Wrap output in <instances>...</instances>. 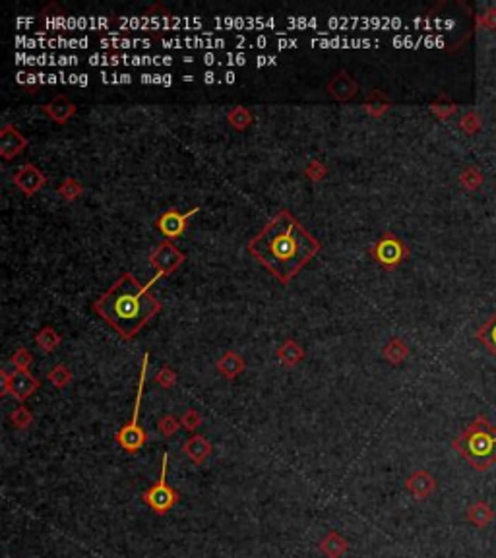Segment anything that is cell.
Returning a JSON list of instances; mask_svg holds the SVG:
<instances>
[{
	"label": "cell",
	"mask_w": 496,
	"mask_h": 558,
	"mask_svg": "<svg viewBox=\"0 0 496 558\" xmlns=\"http://www.w3.org/2000/svg\"><path fill=\"white\" fill-rule=\"evenodd\" d=\"M382 355L384 359L388 362H391V364H401V362L409 357V348H407V343L403 340L394 338V340H390L386 345H384Z\"/></svg>",
	"instance_id": "25"
},
{
	"label": "cell",
	"mask_w": 496,
	"mask_h": 558,
	"mask_svg": "<svg viewBox=\"0 0 496 558\" xmlns=\"http://www.w3.org/2000/svg\"><path fill=\"white\" fill-rule=\"evenodd\" d=\"M35 343H37V348L41 349V351L51 353V351H54V349L59 348V343H61V336L54 332V328H51V326H45V328H41V330L35 333Z\"/></svg>",
	"instance_id": "30"
},
{
	"label": "cell",
	"mask_w": 496,
	"mask_h": 558,
	"mask_svg": "<svg viewBox=\"0 0 496 558\" xmlns=\"http://www.w3.org/2000/svg\"><path fill=\"white\" fill-rule=\"evenodd\" d=\"M227 121H229V124H231L235 130H244L252 124V113L248 111L247 107L237 105L229 111Z\"/></svg>",
	"instance_id": "31"
},
{
	"label": "cell",
	"mask_w": 496,
	"mask_h": 558,
	"mask_svg": "<svg viewBox=\"0 0 496 558\" xmlns=\"http://www.w3.org/2000/svg\"><path fill=\"white\" fill-rule=\"evenodd\" d=\"M475 338L481 341L483 345L496 357V312L477 330Z\"/></svg>",
	"instance_id": "27"
},
{
	"label": "cell",
	"mask_w": 496,
	"mask_h": 558,
	"mask_svg": "<svg viewBox=\"0 0 496 558\" xmlns=\"http://www.w3.org/2000/svg\"><path fill=\"white\" fill-rule=\"evenodd\" d=\"M181 422L187 430H196L200 425H202V415H200L196 409H187L184 415L181 417Z\"/></svg>",
	"instance_id": "41"
},
{
	"label": "cell",
	"mask_w": 496,
	"mask_h": 558,
	"mask_svg": "<svg viewBox=\"0 0 496 558\" xmlns=\"http://www.w3.org/2000/svg\"><path fill=\"white\" fill-rule=\"evenodd\" d=\"M235 78H237V76H235V72H231V70H227L225 74H223V82H225V83H233Z\"/></svg>",
	"instance_id": "50"
},
{
	"label": "cell",
	"mask_w": 496,
	"mask_h": 558,
	"mask_svg": "<svg viewBox=\"0 0 496 558\" xmlns=\"http://www.w3.org/2000/svg\"><path fill=\"white\" fill-rule=\"evenodd\" d=\"M215 23L221 28H237V30H260V28H276L278 20L264 16H221L215 18Z\"/></svg>",
	"instance_id": "12"
},
{
	"label": "cell",
	"mask_w": 496,
	"mask_h": 558,
	"mask_svg": "<svg viewBox=\"0 0 496 558\" xmlns=\"http://www.w3.org/2000/svg\"><path fill=\"white\" fill-rule=\"evenodd\" d=\"M14 182L18 189L22 190L23 194H35L47 184V177L41 173V169L33 165V163H23L14 174Z\"/></svg>",
	"instance_id": "11"
},
{
	"label": "cell",
	"mask_w": 496,
	"mask_h": 558,
	"mask_svg": "<svg viewBox=\"0 0 496 558\" xmlns=\"http://www.w3.org/2000/svg\"><path fill=\"white\" fill-rule=\"evenodd\" d=\"M99 45L105 47V49H132V47H143V49H148V47L153 45V39H130L117 35V37L111 39L103 37L99 41Z\"/></svg>",
	"instance_id": "26"
},
{
	"label": "cell",
	"mask_w": 496,
	"mask_h": 558,
	"mask_svg": "<svg viewBox=\"0 0 496 558\" xmlns=\"http://www.w3.org/2000/svg\"><path fill=\"white\" fill-rule=\"evenodd\" d=\"M10 362L14 364L16 370H30V364L33 362V355H31L25 348H20L16 349V353L12 355Z\"/></svg>",
	"instance_id": "39"
},
{
	"label": "cell",
	"mask_w": 496,
	"mask_h": 558,
	"mask_svg": "<svg viewBox=\"0 0 496 558\" xmlns=\"http://www.w3.org/2000/svg\"><path fill=\"white\" fill-rule=\"evenodd\" d=\"M49 380L53 382V386L57 388H66L70 382H72V372L68 369L66 364H54L51 372H49Z\"/></svg>",
	"instance_id": "33"
},
{
	"label": "cell",
	"mask_w": 496,
	"mask_h": 558,
	"mask_svg": "<svg viewBox=\"0 0 496 558\" xmlns=\"http://www.w3.org/2000/svg\"><path fill=\"white\" fill-rule=\"evenodd\" d=\"M287 22L295 28H312V30H318V25H320L318 18H289Z\"/></svg>",
	"instance_id": "45"
},
{
	"label": "cell",
	"mask_w": 496,
	"mask_h": 558,
	"mask_svg": "<svg viewBox=\"0 0 496 558\" xmlns=\"http://www.w3.org/2000/svg\"><path fill=\"white\" fill-rule=\"evenodd\" d=\"M451 446L475 471L483 473L496 463V427L487 417L479 415L454 438Z\"/></svg>",
	"instance_id": "3"
},
{
	"label": "cell",
	"mask_w": 496,
	"mask_h": 558,
	"mask_svg": "<svg viewBox=\"0 0 496 558\" xmlns=\"http://www.w3.org/2000/svg\"><path fill=\"white\" fill-rule=\"evenodd\" d=\"M307 174H309V179H312V181H322L324 177H326V165H324L322 161H318V159H312L309 165H307Z\"/></svg>",
	"instance_id": "43"
},
{
	"label": "cell",
	"mask_w": 496,
	"mask_h": 558,
	"mask_svg": "<svg viewBox=\"0 0 496 558\" xmlns=\"http://www.w3.org/2000/svg\"><path fill=\"white\" fill-rule=\"evenodd\" d=\"M122 28L128 30H142V31H179L182 28L194 30L202 25V20L196 16H173L169 10L161 4H153L150 10H146L142 16H124L119 20Z\"/></svg>",
	"instance_id": "4"
},
{
	"label": "cell",
	"mask_w": 496,
	"mask_h": 558,
	"mask_svg": "<svg viewBox=\"0 0 496 558\" xmlns=\"http://www.w3.org/2000/svg\"><path fill=\"white\" fill-rule=\"evenodd\" d=\"M148 364H150V353H146L142 357V369H140V382H138V392H136V401H134V411L130 421L117 432V442L121 446L122 450L128 453H136L138 450H142L143 444L148 442V434L146 430L140 427V405H142V396L143 388H146V378H148Z\"/></svg>",
	"instance_id": "5"
},
{
	"label": "cell",
	"mask_w": 496,
	"mask_h": 558,
	"mask_svg": "<svg viewBox=\"0 0 496 558\" xmlns=\"http://www.w3.org/2000/svg\"><path fill=\"white\" fill-rule=\"evenodd\" d=\"M43 111H45L53 121L61 122L62 124V122H66L70 117H74L76 105L66 97V95H57V97H53L51 103H47V105L43 107Z\"/></svg>",
	"instance_id": "19"
},
{
	"label": "cell",
	"mask_w": 496,
	"mask_h": 558,
	"mask_svg": "<svg viewBox=\"0 0 496 558\" xmlns=\"http://www.w3.org/2000/svg\"><path fill=\"white\" fill-rule=\"evenodd\" d=\"M459 129L463 130L467 136L477 134L481 130V117H479V113L477 111H469V113L463 114L461 121H459Z\"/></svg>",
	"instance_id": "34"
},
{
	"label": "cell",
	"mask_w": 496,
	"mask_h": 558,
	"mask_svg": "<svg viewBox=\"0 0 496 558\" xmlns=\"http://www.w3.org/2000/svg\"><path fill=\"white\" fill-rule=\"evenodd\" d=\"M82 184H80V181L78 179H74V177H66L64 179V182H62V186L59 189V194H61L64 200H76V198L82 194Z\"/></svg>",
	"instance_id": "35"
},
{
	"label": "cell",
	"mask_w": 496,
	"mask_h": 558,
	"mask_svg": "<svg viewBox=\"0 0 496 558\" xmlns=\"http://www.w3.org/2000/svg\"><path fill=\"white\" fill-rule=\"evenodd\" d=\"M279 49H289V47H297V39H279Z\"/></svg>",
	"instance_id": "48"
},
{
	"label": "cell",
	"mask_w": 496,
	"mask_h": 558,
	"mask_svg": "<svg viewBox=\"0 0 496 558\" xmlns=\"http://www.w3.org/2000/svg\"><path fill=\"white\" fill-rule=\"evenodd\" d=\"M466 518L469 523H473L475 528L485 529L489 528L490 523L495 521L496 514L492 510V506H489L485 500H477L473 504L467 508Z\"/></svg>",
	"instance_id": "18"
},
{
	"label": "cell",
	"mask_w": 496,
	"mask_h": 558,
	"mask_svg": "<svg viewBox=\"0 0 496 558\" xmlns=\"http://www.w3.org/2000/svg\"><path fill=\"white\" fill-rule=\"evenodd\" d=\"M459 184L466 190H477L483 184V174L477 167H467L459 174Z\"/></svg>",
	"instance_id": "32"
},
{
	"label": "cell",
	"mask_w": 496,
	"mask_h": 558,
	"mask_svg": "<svg viewBox=\"0 0 496 558\" xmlns=\"http://www.w3.org/2000/svg\"><path fill=\"white\" fill-rule=\"evenodd\" d=\"M218 370L227 380H233L244 370V359L239 353H235V351H227V353L219 357Z\"/></svg>",
	"instance_id": "22"
},
{
	"label": "cell",
	"mask_w": 496,
	"mask_h": 558,
	"mask_svg": "<svg viewBox=\"0 0 496 558\" xmlns=\"http://www.w3.org/2000/svg\"><path fill=\"white\" fill-rule=\"evenodd\" d=\"M28 140L14 124H4L0 130V155L4 159H12L20 151L25 150Z\"/></svg>",
	"instance_id": "13"
},
{
	"label": "cell",
	"mask_w": 496,
	"mask_h": 558,
	"mask_svg": "<svg viewBox=\"0 0 496 558\" xmlns=\"http://www.w3.org/2000/svg\"><path fill=\"white\" fill-rule=\"evenodd\" d=\"M140 82L143 83H161V85H171L173 83V76L169 74H142Z\"/></svg>",
	"instance_id": "44"
},
{
	"label": "cell",
	"mask_w": 496,
	"mask_h": 558,
	"mask_svg": "<svg viewBox=\"0 0 496 558\" xmlns=\"http://www.w3.org/2000/svg\"><path fill=\"white\" fill-rule=\"evenodd\" d=\"M150 262L158 270V278H161V275L173 273L184 262V254L171 241H163L151 252Z\"/></svg>",
	"instance_id": "9"
},
{
	"label": "cell",
	"mask_w": 496,
	"mask_h": 558,
	"mask_svg": "<svg viewBox=\"0 0 496 558\" xmlns=\"http://www.w3.org/2000/svg\"><path fill=\"white\" fill-rule=\"evenodd\" d=\"M16 59L18 61H22V64H41V66H45V64H49V66H68V64H78V57H66V54H62V57H54V54H23V53H18L16 54Z\"/></svg>",
	"instance_id": "20"
},
{
	"label": "cell",
	"mask_w": 496,
	"mask_h": 558,
	"mask_svg": "<svg viewBox=\"0 0 496 558\" xmlns=\"http://www.w3.org/2000/svg\"><path fill=\"white\" fill-rule=\"evenodd\" d=\"M278 357L285 367H295L305 359V349L295 340H285L278 348Z\"/></svg>",
	"instance_id": "24"
},
{
	"label": "cell",
	"mask_w": 496,
	"mask_h": 558,
	"mask_svg": "<svg viewBox=\"0 0 496 558\" xmlns=\"http://www.w3.org/2000/svg\"><path fill=\"white\" fill-rule=\"evenodd\" d=\"M359 91V83L355 82V78L347 70H341L333 76L328 83V93L338 101H349L353 99Z\"/></svg>",
	"instance_id": "14"
},
{
	"label": "cell",
	"mask_w": 496,
	"mask_h": 558,
	"mask_svg": "<svg viewBox=\"0 0 496 558\" xmlns=\"http://www.w3.org/2000/svg\"><path fill=\"white\" fill-rule=\"evenodd\" d=\"M198 210L200 208H192L190 211H187V213H181L179 210H167L165 213H161L158 218V229L161 231V233L165 235L167 241H171V239H177V237H181L182 233H184V229H187V223H188V218L190 215H194V213H198Z\"/></svg>",
	"instance_id": "10"
},
{
	"label": "cell",
	"mask_w": 496,
	"mask_h": 558,
	"mask_svg": "<svg viewBox=\"0 0 496 558\" xmlns=\"http://www.w3.org/2000/svg\"><path fill=\"white\" fill-rule=\"evenodd\" d=\"M93 309L124 340H132L161 310V302L148 293L134 273L124 272L109 291L99 297Z\"/></svg>",
	"instance_id": "2"
},
{
	"label": "cell",
	"mask_w": 496,
	"mask_h": 558,
	"mask_svg": "<svg viewBox=\"0 0 496 558\" xmlns=\"http://www.w3.org/2000/svg\"><path fill=\"white\" fill-rule=\"evenodd\" d=\"M278 62V57H273V54H270V57H258L256 59V66H266V64H276Z\"/></svg>",
	"instance_id": "47"
},
{
	"label": "cell",
	"mask_w": 496,
	"mask_h": 558,
	"mask_svg": "<svg viewBox=\"0 0 496 558\" xmlns=\"http://www.w3.org/2000/svg\"><path fill=\"white\" fill-rule=\"evenodd\" d=\"M310 43L314 47H328V49H336V47H343V49L359 47V49H365V47L376 45V41H372V39H349V37H314Z\"/></svg>",
	"instance_id": "23"
},
{
	"label": "cell",
	"mask_w": 496,
	"mask_h": 558,
	"mask_svg": "<svg viewBox=\"0 0 496 558\" xmlns=\"http://www.w3.org/2000/svg\"><path fill=\"white\" fill-rule=\"evenodd\" d=\"M349 551V543L343 535H339L338 531H330L324 537L320 543V552L326 558H341Z\"/></svg>",
	"instance_id": "21"
},
{
	"label": "cell",
	"mask_w": 496,
	"mask_h": 558,
	"mask_svg": "<svg viewBox=\"0 0 496 558\" xmlns=\"http://www.w3.org/2000/svg\"><path fill=\"white\" fill-rule=\"evenodd\" d=\"M248 61L244 53H225V54H202L203 64H225V66H242Z\"/></svg>",
	"instance_id": "28"
},
{
	"label": "cell",
	"mask_w": 496,
	"mask_h": 558,
	"mask_svg": "<svg viewBox=\"0 0 496 558\" xmlns=\"http://www.w3.org/2000/svg\"><path fill=\"white\" fill-rule=\"evenodd\" d=\"M2 396L12 393L18 401H25L31 393L37 392L39 380L30 370H18V372H10V370H2Z\"/></svg>",
	"instance_id": "8"
},
{
	"label": "cell",
	"mask_w": 496,
	"mask_h": 558,
	"mask_svg": "<svg viewBox=\"0 0 496 558\" xmlns=\"http://www.w3.org/2000/svg\"><path fill=\"white\" fill-rule=\"evenodd\" d=\"M155 382H158L161 388H173L175 384H177V372H175L171 367H161L158 372V376H155Z\"/></svg>",
	"instance_id": "40"
},
{
	"label": "cell",
	"mask_w": 496,
	"mask_h": 558,
	"mask_svg": "<svg viewBox=\"0 0 496 558\" xmlns=\"http://www.w3.org/2000/svg\"><path fill=\"white\" fill-rule=\"evenodd\" d=\"M406 489L413 494L417 500L429 498L436 490V479L430 475L427 469H417L411 475L407 477Z\"/></svg>",
	"instance_id": "15"
},
{
	"label": "cell",
	"mask_w": 496,
	"mask_h": 558,
	"mask_svg": "<svg viewBox=\"0 0 496 558\" xmlns=\"http://www.w3.org/2000/svg\"><path fill=\"white\" fill-rule=\"evenodd\" d=\"M365 109L369 111L372 117H382L388 109H390V99L384 95L382 91H370L367 99H365Z\"/></svg>",
	"instance_id": "29"
},
{
	"label": "cell",
	"mask_w": 496,
	"mask_h": 558,
	"mask_svg": "<svg viewBox=\"0 0 496 558\" xmlns=\"http://www.w3.org/2000/svg\"><path fill=\"white\" fill-rule=\"evenodd\" d=\"M158 427H159V432H161L165 438H169V437H175V434L179 432V429L182 427V422L181 419H177L175 415H163L159 419Z\"/></svg>",
	"instance_id": "36"
},
{
	"label": "cell",
	"mask_w": 496,
	"mask_h": 558,
	"mask_svg": "<svg viewBox=\"0 0 496 558\" xmlns=\"http://www.w3.org/2000/svg\"><path fill=\"white\" fill-rule=\"evenodd\" d=\"M101 80L105 83H130L132 82V76L130 74H107L101 72Z\"/></svg>",
	"instance_id": "46"
},
{
	"label": "cell",
	"mask_w": 496,
	"mask_h": 558,
	"mask_svg": "<svg viewBox=\"0 0 496 558\" xmlns=\"http://www.w3.org/2000/svg\"><path fill=\"white\" fill-rule=\"evenodd\" d=\"M215 80H218V74H215V72H206V74H203V82L206 83H213Z\"/></svg>",
	"instance_id": "49"
},
{
	"label": "cell",
	"mask_w": 496,
	"mask_h": 558,
	"mask_svg": "<svg viewBox=\"0 0 496 558\" xmlns=\"http://www.w3.org/2000/svg\"><path fill=\"white\" fill-rule=\"evenodd\" d=\"M167 465H169V453H163L161 458V473H159V481L153 487L142 492V502L150 510L158 514V516H165L175 504H179L181 494L179 490H175L171 485L167 483Z\"/></svg>",
	"instance_id": "6"
},
{
	"label": "cell",
	"mask_w": 496,
	"mask_h": 558,
	"mask_svg": "<svg viewBox=\"0 0 496 558\" xmlns=\"http://www.w3.org/2000/svg\"><path fill=\"white\" fill-rule=\"evenodd\" d=\"M161 45L165 49H221L225 47V39L213 37V35H206V37H173L163 39Z\"/></svg>",
	"instance_id": "16"
},
{
	"label": "cell",
	"mask_w": 496,
	"mask_h": 558,
	"mask_svg": "<svg viewBox=\"0 0 496 558\" xmlns=\"http://www.w3.org/2000/svg\"><path fill=\"white\" fill-rule=\"evenodd\" d=\"M248 250L281 283H289L320 252V242L291 211L281 210L248 242Z\"/></svg>",
	"instance_id": "1"
},
{
	"label": "cell",
	"mask_w": 496,
	"mask_h": 558,
	"mask_svg": "<svg viewBox=\"0 0 496 558\" xmlns=\"http://www.w3.org/2000/svg\"><path fill=\"white\" fill-rule=\"evenodd\" d=\"M477 23L485 30H496V8L490 6L477 18Z\"/></svg>",
	"instance_id": "42"
},
{
	"label": "cell",
	"mask_w": 496,
	"mask_h": 558,
	"mask_svg": "<svg viewBox=\"0 0 496 558\" xmlns=\"http://www.w3.org/2000/svg\"><path fill=\"white\" fill-rule=\"evenodd\" d=\"M182 452H184V456H187L188 460L192 461L194 465H202L203 461L208 460L211 456V452H213V446H211V442L208 440V438H203L202 434H194V437H190L182 444Z\"/></svg>",
	"instance_id": "17"
},
{
	"label": "cell",
	"mask_w": 496,
	"mask_h": 558,
	"mask_svg": "<svg viewBox=\"0 0 496 558\" xmlns=\"http://www.w3.org/2000/svg\"><path fill=\"white\" fill-rule=\"evenodd\" d=\"M409 254V250L403 244L401 239H398L394 233H384L372 247V256L388 270H394L399 266Z\"/></svg>",
	"instance_id": "7"
},
{
	"label": "cell",
	"mask_w": 496,
	"mask_h": 558,
	"mask_svg": "<svg viewBox=\"0 0 496 558\" xmlns=\"http://www.w3.org/2000/svg\"><path fill=\"white\" fill-rule=\"evenodd\" d=\"M10 421H12L16 429H28L33 422V415H31V411L25 405H20V408H16L10 413Z\"/></svg>",
	"instance_id": "37"
},
{
	"label": "cell",
	"mask_w": 496,
	"mask_h": 558,
	"mask_svg": "<svg viewBox=\"0 0 496 558\" xmlns=\"http://www.w3.org/2000/svg\"><path fill=\"white\" fill-rule=\"evenodd\" d=\"M430 111H432V113H435L438 119L446 121L450 114L456 113V103H451V101H448V99L442 95V97H438L435 103L430 105Z\"/></svg>",
	"instance_id": "38"
}]
</instances>
